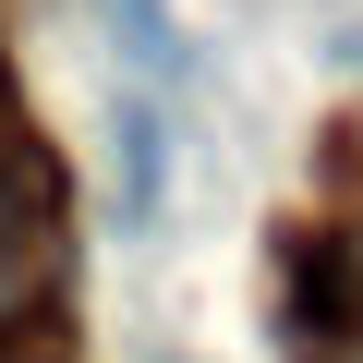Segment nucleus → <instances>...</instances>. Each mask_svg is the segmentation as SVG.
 Instances as JSON below:
<instances>
[{
    "label": "nucleus",
    "mask_w": 363,
    "mask_h": 363,
    "mask_svg": "<svg viewBox=\"0 0 363 363\" xmlns=\"http://www.w3.org/2000/svg\"><path fill=\"white\" fill-rule=\"evenodd\" d=\"M0 327H37V255H0Z\"/></svg>",
    "instance_id": "obj_4"
},
{
    "label": "nucleus",
    "mask_w": 363,
    "mask_h": 363,
    "mask_svg": "<svg viewBox=\"0 0 363 363\" xmlns=\"http://www.w3.org/2000/svg\"><path fill=\"white\" fill-rule=\"evenodd\" d=\"M0 169H13V133H0Z\"/></svg>",
    "instance_id": "obj_6"
},
{
    "label": "nucleus",
    "mask_w": 363,
    "mask_h": 363,
    "mask_svg": "<svg viewBox=\"0 0 363 363\" xmlns=\"http://www.w3.org/2000/svg\"><path fill=\"white\" fill-rule=\"evenodd\" d=\"M49 351V327H0V363H37Z\"/></svg>",
    "instance_id": "obj_5"
},
{
    "label": "nucleus",
    "mask_w": 363,
    "mask_h": 363,
    "mask_svg": "<svg viewBox=\"0 0 363 363\" xmlns=\"http://www.w3.org/2000/svg\"><path fill=\"white\" fill-rule=\"evenodd\" d=\"M109 133H121V145H109V157H121V218H157V182H169L157 109H145V97H121V121H109Z\"/></svg>",
    "instance_id": "obj_2"
},
{
    "label": "nucleus",
    "mask_w": 363,
    "mask_h": 363,
    "mask_svg": "<svg viewBox=\"0 0 363 363\" xmlns=\"http://www.w3.org/2000/svg\"><path fill=\"white\" fill-rule=\"evenodd\" d=\"M97 25L121 37V61H133V73H169V85L194 73V49H182V25L157 13V0H97Z\"/></svg>",
    "instance_id": "obj_1"
},
{
    "label": "nucleus",
    "mask_w": 363,
    "mask_h": 363,
    "mask_svg": "<svg viewBox=\"0 0 363 363\" xmlns=\"http://www.w3.org/2000/svg\"><path fill=\"white\" fill-rule=\"evenodd\" d=\"M0 255H37V182L0 169Z\"/></svg>",
    "instance_id": "obj_3"
}]
</instances>
